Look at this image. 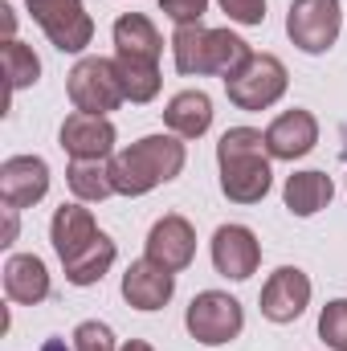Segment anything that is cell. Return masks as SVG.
Wrapping results in <instances>:
<instances>
[{"label":"cell","instance_id":"9c48e42d","mask_svg":"<svg viewBox=\"0 0 347 351\" xmlns=\"http://www.w3.org/2000/svg\"><path fill=\"white\" fill-rule=\"evenodd\" d=\"M258 302H261V315H265L270 323H278V327L294 323V319L311 306V278H307V269H298V265H278V269L265 278Z\"/></svg>","mask_w":347,"mask_h":351},{"label":"cell","instance_id":"83f0119b","mask_svg":"<svg viewBox=\"0 0 347 351\" xmlns=\"http://www.w3.org/2000/svg\"><path fill=\"white\" fill-rule=\"evenodd\" d=\"M221 4V12L233 21V25H246V29H254L265 21V0H217Z\"/></svg>","mask_w":347,"mask_h":351},{"label":"cell","instance_id":"7c38bea8","mask_svg":"<svg viewBox=\"0 0 347 351\" xmlns=\"http://www.w3.org/2000/svg\"><path fill=\"white\" fill-rule=\"evenodd\" d=\"M315 143H319V119H315L311 110H302V106L282 110V114L265 127V152H270V160L294 164V160L311 156Z\"/></svg>","mask_w":347,"mask_h":351},{"label":"cell","instance_id":"277c9868","mask_svg":"<svg viewBox=\"0 0 347 351\" xmlns=\"http://www.w3.org/2000/svg\"><path fill=\"white\" fill-rule=\"evenodd\" d=\"M66 94H70L74 110H82V114H110L127 102L115 58H82L66 74Z\"/></svg>","mask_w":347,"mask_h":351},{"label":"cell","instance_id":"3957f363","mask_svg":"<svg viewBox=\"0 0 347 351\" xmlns=\"http://www.w3.org/2000/svg\"><path fill=\"white\" fill-rule=\"evenodd\" d=\"M254 58L250 41H241L229 29H204V25H180L172 33V62L184 78L217 74L221 82L233 78Z\"/></svg>","mask_w":347,"mask_h":351},{"label":"cell","instance_id":"4dcf8cb0","mask_svg":"<svg viewBox=\"0 0 347 351\" xmlns=\"http://www.w3.org/2000/svg\"><path fill=\"white\" fill-rule=\"evenodd\" d=\"M41 351H66V343H62V339H45V343H41Z\"/></svg>","mask_w":347,"mask_h":351},{"label":"cell","instance_id":"d4e9b609","mask_svg":"<svg viewBox=\"0 0 347 351\" xmlns=\"http://www.w3.org/2000/svg\"><path fill=\"white\" fill-rule=\"evenodd\" d=\"M319 339L331 351H347V298H331L319 311Z\"/></svg>","mask_w":347,"mask_h":351},{"label":"cell","instance_id":"ba28073f","mask_svg":"<svg viewBox=\"0 0 347 351\" xmlns=\"http://www.w3.org/2000/svg\"><path fill=\"white\" fill-rule=\"evenodd\" d=\"M41 33L49 37L53 49L62 53H82L94 41V16L86 12L82 0H25Z\"/></svg>","mask_w":347,"mask_h":351},{"label":"cell","instance_id":"5bb4252c","mask_svg":"<svg viewBox=\"0 0 347 351\" xmlns=\"http://www.w3.org/2000/svg\"><path fill=\"white\" fill-rule=\"evenodd\" d=\"M143 258H152L156 265H164L172 274L188 269L192 258H196V229L188 225V217H180V213L160 217L147 233V254Z\"/></svg>","mask_w":347,"mask_h":351},{"label":"cell","instance_id":"44dd1931","mask_svg":"<svg viewBox=\"0 0 347 351\" xmlns=\"http://www.w3.org/2000/svg\"><path fill=\"white\" fill-rule=\"evenodd\" d=\"M115 258H119L115 241H110L106 233H98L86 250H78L70 262H62L66 282H70V286H94V282H102V278H106V269L115 265Z\"/></svg>","mask_w":347,"mask_h":351},{"label":"cell","instance_id":"7a4b0ae2","mask_svg":"<svg viewBox=\"0 0 347 351\" xmlns=\"http://www.w3.org/2000/svg\"><path fill=\"white\" fill-rule=\"evenodd\" d=\"M184 139L180 135H143L110 160V180L119 196H147L160 184L184 172Z\"/></svg>","mask_w":347,"mask_h":351},{"label":"cell","instance_id":"9a60e30c","mask_svg":"<svg viewBox=\"0 0 347 351\" xmlns=\"http://www.w3.org/2000/svg\"><path fill=\"white\" fill-rule=\"evenodd\" d=\"M172 294H176L172 269L156 265L152 258H139V262L127 265V274H123V298H127V306H135V311H164L172 302Z\"/></svg>","mask_w":347,"mask_h":351},{"label":"cell","instance_id":"f1b7e54d","mask_svg":"<svg viewBox=\"0 0 347 351\" xmlns=\"http://www.w3.org/2000/svg\"><path fill=\"white\" fill-rule=\"evenodd\" d=\"M16 213H21V208H8V204H4V241H0V245H12V241H16Z\"/></svg>","mask_w":347,"mask_h":351},{"label":"cell","instance_id":"52a82bcc","mask_svg":"<svg viewBox=\"0 0 347 351\" xmlns=\"http://www.w3.org/2000/svg\"><path fill=\"white\" fill-rule=\"evenodd\" d=\"M339 29H344V4L339 0H290L286 37L302 53H327L339 41Z\"/></svg>","mask_w":347,"mask_h":351},{"label":"cell","instance_id":"cb8c5ba5","mask_svg":"<svg viewBox=\"0 0 347 351\" xmlns=\"http://www.w3.org/2000/svg\"><path fill=\"white\" fill-rule=\"evenodd\" d=\"M4 70H8V90L16 94V90H25V86H37V78H41V58L33 53V45L8 37V41H4Z\"/></svg>","mask_w":347,"mask_h":351},{"label":"cell","instance_id":"ffe728a7","mask_svg":"<svg viewBox=\"0 0 347 351\" xmlns=\"http://www.w3.org/2000/svg\"><path fill=\"white\" fill-rule=\"evenodd\" d=\"M331 196H335L331 176L315 172V168L286 176V188H282V200H286V208H290L294 217H315V213H323V208L331 204Z\"/></svg>","mask_w":347,"mask_h":351},{"label":"cell","instance_id":"484cf974","mask_svg":"<svg viewBox=\"0 0 347 351\" xmlns=\"http://www.w3.org/2000/svg\"><path fill=\"white\" fill-rule=\"evenodd\" d=\"M74 351H119L115 343V331L98 319H86L74 327Z\"/></svg>","mask_w":347,"mask_h":351},{"label":"cell","instance_id":"2e32d148","mask_svg":"<svg viewBox=\"0 0 347 351\" xmlns=\"http://www.w3.org/2000/svg\"><path fill=\"white\" fill-rule=\"evenodd\" d=\"M98 233H102V229H98L94 213H90L82 200H78V204H62V208L53 213V221H49V241H53V250H58L62 262H70L78 250H86Z\"/></svg>","mask_w":347,"mask_h":351},{"label":"cell","instance_id":"4fadbf2b","mask_svg":"<svg viewBox=\"0 0 347 351\" xmlns=\"http://www.w3.org/2000/svg\"><path fill=\"white\" fill-rule=\"evenodd\" d=\"M49 192V164L41 156H8L0 164V200L8 208H33Z\"/></svg>","mask_w":347,"mask_h":351},{"label":"cell","instance_id":"e0dca14e","mask_svg":"<svg viewBox=\"0 0 347 351\" xmlns=\"http://www.w3.org/2000/svg\"><path fill=\"white\" fill-rule=\"evenodd\" d=\"M4 294L8 302L21 306H37L49 298V269L37 254H12L4 262Z\"/></svg>","mask_w":347,"mask_h":351},{"label":"cell","instance_id":"5b68a950","mask_svg":"<svg viewBox=\"0 0 347 351\" xmlns=\"http://www.w3.org/2000/svg\"><path fill=\"white\" fill-rule=\"evenodd\" d=\"M184 327L196 343L204 348H221V343H233L246 327V311L233 294L225 290H200L188 311H184Z\"/></svg>","mask_w":347,"mask_h":351},{"label":"cell","instance_id":"d6986e66","mask_svg":"<svg viewBox=\"0 0 347 351\" xmlns=\"http://www.w3.org/2000/svg\"><path fill=\"white\" fill-rule=\"evenodd\" d=\"M164 123L180 139L208 135V127H213V98L204 90H180V94H172V102L164 106Z\"/></svg>","mask_w":347,"mask_h":351},{"label":"cell","instance_id":"8fae6325","mask_svg":"<svg viewBox=\"0 0 347 351\" xmlns=\"http://www.w3.org/2000/svg\"><path fill=\"white\" fill-rule=\"evenodd\" d=\"M115 139H119V131L106 114H82V110L66 114V123L58 131V143L70 160H106L115 152Z\"/></svg>","mask_w":347,"mask_h":351},{"label":"cell","instance_id":"603a6c76","mask_svg":"<svg viewBox=\"0 0 347 351\" xmlns=\"http://www.w3.org/2000/svg\"><path fill=\"white\" fill-rule=\"evenodd\" d=\"M115 66H119V78H123V94H127V102H152L160 86H164V78H160V62H135V58H115Z\"/></svg>","mask_w":347,"mask_h":351},{"label":"cell","instance_id":"4316f807","mask_svg":"<svg viewBox=\"0 0 347 351\" xmlns=\"http://www.w3.org/2000/svg\"><path fill=\"white\" fill-rule=\"evenodd\" d=\"M160 12L172 21L176 29L180 25H200V16L208 12V0H160Z\"/></svg>","mask_w":347,"mask_h":351},{"label":"cell","instance_id":"7402d4cb","mask_svg":"<svg viewBox=\"0 0 347 351\" xmlns=\"http://www.w3.org/2000/svg\"><path fill=\"white\" fill-rule=\"evenodd\" d=\"M66 184L82 204H98L106 196H115V180H110V160H70Z\"/></svg>","mask_w":347,"mask_h":351},{"label":"cell","instance_id":"f546056e","mask_svg":"<svg viewBox=\"0 0 347 351\" xmlns=\"http://www.w3.org/2000/svg\"><path fill=\"white\" fill-rule=\"evenodd\" d=\"M119 351H156V348H152V343H143V339H127Z\"/></svg>","mask_w":347,"mask_h":351},{"label":"cell","instance_id":"6da1fadb","mask_svg":"<svg viewBox=\"0 0 347 351\" xmlns=\"http://www.w3.org/2000/svg\"><path fill=\"white\" fill-rule=\"evenodd\" d=\"M217 168H221V192L233 204H258L265 200L274 172L265 152V131L254 127H229L217 143Z\"/></svg>","mask_w":347,"mask_h":351},{"label":"cell","instance_id":"ac0fdd59","mask_svg":"<svg viewBox=\"0 0 347 351\" xmlns=\"http://www.w3.org/2000/svg\"><path fill=\"white\" fill-rule=\"evenodd\" d=\"M164 37L152 16L143 12H123L115 21V58H135V62H160Z\"/></svg>","mask_w":347,"mask_h":351},{"label":"cell","instance_id":"8992f818","mask_svg":"<svg viewBox=\"0 0 347 351\" xmlns=\"http://www.w3.org/2000/svg\"><path fill=\"white\" fill-rule=\"evenodd\" d=\"M290 86V74L282 58L274 53H254L233 78H225V94L237 110H270Z\"/></svg>","mask_w":347,"mask_h":351},{"label":"cell","instance_id":"30bf717a","mask_svg":"<svg viewBox=\"0 0 347 351\" xmlns=\"http://www.w3.org/2000/svg\"><path fill=\"white\" fill-rule=\"evenodd\" d=\"M213 265L229 282L254 278L261 265V241L250 225H221L213 233Z\"/></svg>","mask_w":347,"mask_h":351}]
</instances>
